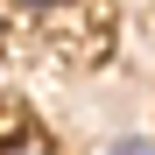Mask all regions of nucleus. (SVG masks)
<instances>
[{
    "label": "nucleus",
    "mask_w": 155,
    "mask_h": 155,
    "mask_svg": "<svg viewBox=\"0 0 155 155\" xmlns=\"http://www.w3.org/2000/svg\"><path fill=\"white\" fill-rule=\"evenodd\" d=\"M0 155H49L42 134H14V141H0Z\"/></svg>",
    "instance_id": "f257e3e1"
},
{
    "label": "nucleus",
    "mask_w": 155,
    "mask_h": 155,
    "mask_svg": "<svg viewBox=\"0 0 155 155\" xmlns=\"http://www.w3.org/2000/svg\"><path fill=\"white\" fill-rule=\"evenodd\" d=\"M106 155H155V141H141V134H120V141H113Z\"/></svg>",
    "instance_id": "f03ea898"
},
{
    "label": "nucleus",
    "mask_w": 155,
    "mask_h": 155,
    "mask_svg": "<svg viewBox=\"0 0 155 155\" xmlns=\"http://www.w3.org/2000/svg\"><path fill=\"white\" fill-rule=\"evenodd\" d=\"M14 7H71V0H14Z\"/></svg>",
    "instance_id": "7ed1b4c3"
}]
</instances>
